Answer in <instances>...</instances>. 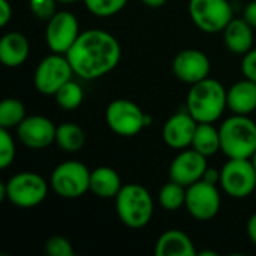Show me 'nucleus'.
<instances>
[{
    "mask_svg": "<svg viewBox=\"0 0 256 256\" xmlns=\"http://www.w3.org/2000/svg\"><path fill=\"white\" fill-rule=\"evenodd\" d=\"M57 126L44 116H28L16 128L18 140L28 148L40 150L56 142Z\"/></svg>",
    "mask_w": 256,
    "mask_h": 256,
    "instance_id": "2eb2a0df",
    "label": "nucleus"
},
{
    "mask_svg": "<svg viewBox=\"0 0 256 256\" xmlns=\"http://www.w3.org/2000/svg\"><path fill=\"white\" fill-rule=\"evenodd\" d=\"M12 6L9 3V0H0V26L4 27L8 26V22L12 20Z\"/></svg>",
    "mask_w": 256,
    "mask_h": 256,
    "instance_id": "2f4dec72",
    "label": "nucleus"
},
{
    "mask_svg": "<svg viewBox=\"0 0 256 256\" xmlns=\"http://www.w3.org/2000/svg\"><path fill=\"white\" fill-rule=\"evenodd\" d=\"M250 160H252V164H254V166H255V170H256V152L254 153V156L250 158Z\"/></svg>",
    "mask_w": 256,
    "mask_h": 256,
    "instance_id": "58836bf2",
    "label": "nucleus"
},
{
    "mask_svg": "<svg viewBox=\"0 0 256 256\" xmlns=\"http://www.w3.org/2000/svg\"><path fill=\"white\" fill-rule=\"evenodd\" d=\"M90 174L84 164L68 160L54 168L50 184L60 198L76 200L90 190Z\"/></svg>",
    "mask_w": 256,
    "mask_h": 256,
    "instance_id": "39448f33",
    "label": "nucleus"
},
{
    "mask_svg": "<svg viewBox=\"0 0 256 256\" xmlns=\"http://www.w3.org/2000/svg\"><path fill=\"white\" fill-rule=\"evenodd\" d=\"M116 200V212L123 225L132 230H141L147 226L153 218L154 202L150 192L138 184H123Z\"/></svg>",
    "mask_w": 256,
    "mask_h": 256,
    "instance_id": "20e7f679",
    "label": "nucleus"
},
{
    "mask_svg": "<svg viewBox=\"0 0 256 256\" xmlns=\"http://www.w3.org/2000/svg\"><path fill=\"white\" fill-rule=\"evenodd\" d=\"M126 3L128 0H84L87 10L100 18H108L118 14Z\"/></svg>",
    "mask_w": 256,
    "mask_h": 256,
    "instance_id": "bb28decb",
    "label": "nucleus"
},
{
    "mask_svg": "<svg viewBox=\"0 0 256 256\" xmlns=\"http://www.w3.org/2000/svg\"><path fill=\"white\" fill-rule=\"evenodd\" d=\"M26 106L16 98H6L0 104V128L16 129L18 124L26 118Z\"/></svg>",
    "mask_w": 256,
    "mask_h": 256,
    "instance_id": "b1692460",
    "label": "nucleus"
},
{
    "mask_svg": "<svg viewBox=\"0 0 256 256\" xmlns=\"http://www.w3.org/2000/svg\"><path fill=\"white\" fill-rule=\"evenodd\" d=\"M220 152L228 159H250L256 152V123L249 116L234 114L220 126Z\"/></svg>",
    "mask_w": 256,
    "mask_h": 256,
    "instance_id": "7ed1b4c3",
    "label": "nucleus"
},
{
    "mask_svg": "<svg viewBox=\"0 0 256 256\" xmlns=\"http://www.w3.org/2000/svg\"><path fill=\"white\" fill-rule=\"evenodd\" d=\"M46 194L48 184L36 172H18L6 182V200L20 208L39 206L46 198Z\"/></svg>",
    "mask_w": 256,
    "mask_h": 256,
    "instance_id": "423d86ee",
    "label": "nucleus"
},
{
    "mask_svg": "<svg viewBox=\"0 0 256 256\" xmlns=\"http://www.w3.org/2000/svg\"><path fill=\"white\" fill-rule=\"evenodd\" d=\"M30 54L28 39L20 32H8L0 39V62L6 68L21 66Z\"/></svg>",
    "mask_w": 256,
    "mask_h": 256,
    "instance_id": "a211bd4d",
    "label": "nucleus"
},
{
    "mask_svg": "<svg viewBox=\"0 0 256 256\" xmlns=\"http://www.w3.org/2000/svg\"><path fill=\"white\" fill-rule=\"evenodd\" d=\"M246 231H248V236H249L250 242L256 246V213L254 216H250V219L248 222V226H246Z\"/></svg>",
    "mask_w": 256,
    "mask_h": 256,
    "instance_id": "f704fd0d",
    "label": "nucleus"
},
{
    "mask_svg": "<svg viewBox=\"0 0 256 256\" xmlns=\"http://www.w3.org/2000/svg\"><path fill=\"white\" fill-rule=\"evenodd\" d=\"M224 42L232 54L244 56L254 46V27L244 18H232L224 30Z\"/></svg>",
    "mask_w": 256,
    "mask_h": 256,
    "instance_id": "f3484780",
    "label": "nucleus"
},
{
    "mask_svg": "<svg viewBox=\"0 0 256 256\" xmlns=\"http://www.w3.org/2000/svg\"><path fill=\"white\" fill-rule=\"evenodd\" d=\"M146 6H148V8H153V9H156V8H162L165 3H166V0H141Z\"/></svg>",
    "mask_w": 256,
    "mask_h": 256,
    "instance_id": "c9c22d12",
    "label": "nucleus"
},
{
    "mask_svg": "<svg viewBox=\"0 0 256 256\" xmlns=\"http://www.w3.org/2000/svg\"><path fill=\"white\" fill-rule=\"evenodd\" d=\"M122 188L123 183L118 172L110 166H99L90 174V190L102 200L116 198Z\"/></svg>",
    "mask_w": 256,
    "mask_h": 256,
    "instance_id": "412c9836",
    "label": "nucleus"
},
{
    "mask_svg": "<svg viewBox=\"0 0 256 256\" xmlns=\"http://www.w3.org/2000/svg\"><path fill=\"white\" fill-rule=\"evenodd\" d=\"M243 18H244L254 28H256V0H252L250 3L246 4L244 12H243Z\"/></svg>",
    "mask_w": 256,
    "mask_h": 256,
    "instance_id": "473e14b6",
    "label": "nucleus"
},
{
    "mask_svg": "<svg viewBox=\"0 0 256 256\" xmlns=\"http://www.w3.org/2000/svg\"><path fill=\"white\" fill-rule=\"evenodd\" d=\"M108 128L120 136H135L146 126V112L129 99L112 100L105 111Z\"/></svg>",
    "mask_w": 256,
    "mask_h": 256,
    "instance_id": "9d476101",
    "label": "nucleus"
},
{
    "mask_svg": "<svg viewBox=\"0 0 256 256\" xmlns=\"http://www.w3.org/2000/svg\"><path fill=\"white\" fill-rule=\"evenodd\" d=\"M15 142L9 129L0 128V168L6 170L15 159Z\"/></svg>",
    "mask_w": 256,
    "mask_h": 256,
    "instance_id": "cd10ccee",
    "label": "nucleus"
},
{
    "mask_svg": "<svg viewBox=\"0 0 256 256\" xmlns=\"http://www.w3.org/2000/svg\"><path fill=\"white\" fill-rule=\"evenodd\" d=\"M158 256H196V249L190 237L180 230L165 231L156 242Z\"/></svg>",
    "mask_w": 256,
    "mask_h": 256,
    "instance_id": "6ab92c4d",
    "label": "nucleus"
},
{
    "mask_svg": "<svg viewBox=\"0 0 256 256\" xmlns=\"http://www.w3.org/2000/svg\"><path fill=\"white\" fill-rule=\"evenodd\" d=\"M202 180H206V182H208L212 184H216V183L220 182V171L208 166L207 171H206V174H204V177H202Z\"/></svg>",
    "mask_w": 256,
    "mask_h": 256,
    "instance_id": "72a5a7b5",
    "label": "nucleus"
},
{
    "mask_svg": "<svg viewBox=\"0 0 256 256\" xmlns=\"http://www.w3.org/2000/svg\"><path fill=\"white\" fill-rule=\"evenodd\" d=\"M80 34V22L69 10L56 12L46 21L45 40L52 52L66 54Z\"/></svg>",
    "mask_w": 256,
    "mask_h": 256,
    "instance_id": "9b49d317",
    "label": "nucleus"
},
{
    "mask_svg": "<svg viewBox=\"0 0 256 256\" xmlns=\"http://www.w3.org/2000/svg\"><path fill=\"white\" fill-rule=\"evenodd\" d=\"M66 57L76 76L96 80L110 74L118 64L122 46L111 33L90 28L78 36Z\"/></svg>",
    "mask_w": 256,
    "mask_h": 256,
    "instance_id": "f257e3e1",
    "label": "nucleus"
},
{
    "mask_svg": "<svg viewBox=\"0 0 256 256\" xmlns=\"http://www.w3.org/2000/svg\"><path fill=\"white\" fill-rule=\"evenodd\" d=\"M45 254L50 256H74V248L68 238L54 236L46 240Z\"/></svg>",
    "mask_w": 256,
    "mask_h": 256,
    "instance_id": "c85d7f7f",
    "label": "nucleus"
},
{
    "mask_svg": "<svg viewBox=\"0 0 256 256\" xmlns=\"http://www.w3.org/2000/svg\"><path fill=\"white\" fill-rule=\"evenodd\" d=\"M207 168V156L201 154L195 148H184L171 162L170 178L184 188H189L190 184L202 180Z\"/></svg>",
    "mask_w": 256,
    "mask_h": 256,
    "instance_id": "ddd939ff",
    "label": "nucleus"
},
{
    "mask_svg": "<svg viewBox=\"0 0 256 256\" xmlns=\"http://www.w3.org/2000/svg\"><path fill=\"white\" fill-rule=\"evenodd\" d=\"M220 194L216 184L200 180L186 189L184 207L196 220H210L220 210Z\"/></svg>",
    "mask_w": 256,
    "mask_h": 256,
    "instance_id": "f8f14e48",
    "label": "nucleus"
},
{
    "mask_svg": "<svg viewBox=\"0 0 256 256\" xmlns=\"http://www.w3.org/2000/svg\"><path fill=\"white\" fill-rule=\"evenodd\" d=\"M186 106L198 123H214L228 108V90L218 80L206 78L192 84Z\"/></svg>",
    "mask_w": 256,
    "mask_h": 256,
    "instance_id": "f03ea898",
    "label": "nucleus"
},
{
    "mask_svg": "<svg viewBox=\"0 0 256 256\" xmlns=\"http://www.w3.org/2000/svg\"><path fill=\"white\" fill-rule=\"evenodd\" d=\"M190 147L207 158L216 154L220 150L219 128H216L213 123H198Z\"/></svg>",
    "mask_w": 256,
    "mask_h": 256,
    "instance_id": "4be33fe9",
    "label": "nucleus"
},
{
    "mask_svg": "<svg viewBox=\"0 0 256 256\" xmlns=\"http://www.w3.org/2000/svg\"><path fill=\"white\" fill-rule=\"evenodd\" d=\"M78 0H57V3H75Z\"/></svg>",
    "mask_w": 256,
    "mask_h": 256,
    "instance_id": "4c0bfd02",
    "label": "nucleus"
},
{
    "mask_svg": "<svg viewBox=\"0 0 256 256\" xmlns=\"http://www.w3.org/2000/svg\"><path fill=\"white\" fill-rule=\"evenodd\" d=\"M57 0H28V6L32 14L42 21H48L57 10H56Z\"/></svg>",
    "mask_w": 256,
    "mask_h": 256,
    "instance_id": "c756f323",
    "label": "nucleus"
},
{
    "mask_svg": "<svg viewBox=\"0 0 256 256\" xmlns=\"http://www.w3.org/2000/svg\"><path fill=\"white\" fill-rule=\"evenodd\" d=\"M56 144L68 153L80 152L86 144V132L76 123H62L56 130Z\"/></svg>",
    "mask_w": 256,
    "mask_h": 256,
    "instance_id": "5701e85b",
    "label": "nucleus"
},
{
    "mask_svg": "<svg viewBox=\"0 0 256 256\" xmlns=\"http://www.w3.org/2000/svg\"><path fill=\"white\" fill-rule=\"evenodd\" d=\"M72 75L75 74L66 54L52 52L42 58L38 64L33 75V82L39 93L54 96L63 84L72 80Z\"/></svg>",
    "mask_w": 256,
    "mask_h": 256,
    "instance_id": "6e6552de",
    "label": "nucleus"
},
{
    "mask_svg": "<svg viewBox=\"0 0 256 256\" xmlns=\"http://www.w3.org/2000/svg\"><path fill=\"white\" fill-rule=\"evenodd\" d=\"M196 256H218V252H213V250H202V252H198Z\"/></svg>",
    "mask_w": 256,
    "mask_h": 256,
    "instance_id": "e433bc0d",
    "label": "nucleus"
},
{
    "mask_svg": "<svg viewBox=\"0 0 256 256\" xmlns=\"http://www.w3.org/2000/svg\"><path fill=\"white\" fill-rule=\"evenodd\" d=\"M196 126L198 122L189 114V111L177 112L165 122L162 128V140L171 148H189L192 146Z\"/></svg>",
    "mask_w": 256,
    "mask_h": 256,
    "instance_id": "dca6fc26",
    "label": "nucleus"
},
{
    "mask_svg": "<svg viewBox=\"0 0 256 256\" xmlns=\"http://www.w3.org/2000/svg\"><path fill=\"white\" fill-rule=\"evenodd\" d=\"M210 68L207 54L195 48L180 51L172 60V72L176 78L190 86L208 78Z\"/></svg>",
    "mask_w": 256,
    "mask_h": 256,
    "instance_id": "4468645a",
    "label": "nucleus"
},
{
    "mask_svg": "<svg viewBox=\"0 0 256 256\" xmlns=\"http://www.w3.org/2000/svg\"><path fill=\"white\" fill-rule=\"evenodd\" d=\"M56 98V102L58 106H62L63 110H76L82 100H84V92H82V87L74 81V80H69L66 84H63L57 93L54 94Z\"/></svg>",
    "mask_w": 256,
    "mask_h": 256,
    "instance_id": "a878e982",
    "label": "nucleus"
},
{
    "mask_svg": "<svg viewBox=\"0 0 256 256\" xmlns=\"http://www.w3.org/2000/svg\"><path fill=\"white\" fill-rule=\"evenodd\" d=\"M189 15L195 26L204 33L224 32L234 18L228 0H190Z\"/></svg>",
    "mask_w": 256,
    "mask_h": 256,
    "instance_id": "1a4fd4ad",
    "label": "nucleus"
},
{
    "mask_svg": "<svg viewBox=\"0 0 256 256\" xmlns=\"http://www.w3.org/2000/svg\"><path fill=\"white\" fill-rule=\"evenodd\" d=\"M228 108L234 114L249 116L256 110V82L244 78L228 88Z\"/></svg>",
    "mask_w": 256,
    "mask_h": 256,
    "instance_id": "aec40b11",
    "label": "nucleus"
},
{
    "mask_svg": "<svg viewBox=\"0 0 256 256\" xmlns=\"http://www.w3.org/2000/svg\"><path fill=\"white\" fill-rule=\"evenodd\" d=\"M242 72L244 78H249L256 82V48H252L248 54L243 56Z\"/></svg>",
    "mask_w": 256,
    "mask_h": 256,
    "instance_id": "7c9ffc66",
    "label": "nucleus"
},
{
    "mask_svg": "<svg viewBox=\"0 0 256 256\" xmlns=\"http://www.w3.org/2000/svg\"><path fill=\"white\" fill-rule=\"evenodd\" d=\"M219 184L231 198H248L256 189V170L252 160L230 159L220 170Z\"/></svg>",
    "mask_w": 256,
    "mask_h": 256,
    "instance_id": "0eeeda50",
    "label": "nucleus"
},
{
    "mask_svg": "<svg viewBox=\"0 0 256 256\" xmlns=\"http://www.w3.org/2000/svg\"><path fill=\"white\" fill-rule=\"evenodd\" d=\"M186 189L183 184L177 182H168L166 184L162 186L159 192V204L164 210L168 212H176L180 207L184 206L186 202Z\"/></svg>",
    "mask_w": 256,
    "mask_h": 256,
    "instance_id": "393cba45",
    "label": "nucleus"
}]
</instances>
